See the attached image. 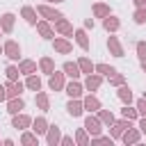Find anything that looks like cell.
Masks as SVG:
<instances>
[{
	"label": "cell",
	"mask_w": 146,
	"mask_h": 146,
	"mask_svg": "<svg viewBox=\"0 0 146 146\" xmlns=\"http://www.w3.org/2000/svg\"><path fill=\"white\" fill-rule=\"evenodd\" d=\"M82 128H84L91 137H96V135H100V132H103V128H105V125H103V121H100L96 114H91V112H89V116L84 119V125H82Z\"/></svg>",
	"instance_id": "obj_1"
},
{
	"label": "cell",
	"mask_w": 146,
	"mask_h": 146,
	"mask_svg": "<svg viewBox=\"0 0 146 146\" xmlns=\"http://www.w3.org/2000/svg\"><path fill=\"white\" fill-rule=\"evenodd\" d=\"M2 55L9 57L11 62H18V59H21V46H18V41H14V39L5 41V43H2Z\"/></svg>",
	"instance_id": "obj_2"
},
{
	"label": "cell",
	"mask_w": 146,
	"mask_h": 146,
	"mask_svg": "<svg viewBox=\"0 0 146 146\" xmlns=\"http://www.w3.org/2000/svg\"><path fill=\"white\" fill-rule=\"evenodd\" d=\"M130 125H132V121H128V119L121 116L119 121H114V123L110 125V137H112V139H121V135H123Z\"/></svg>",
	"instance_id": "obj_3"
},
{
	"label": "cell",
	"mask_w": 146,
	"mask_h": 146,
	"mask_svg": "<svg viewBox=\"0 0 146 146\" xmlns=\"http://www.w3.org/2000/svg\"><path fill=\"white\" fill-rule=\"evenodd\" d=\"M64 84H66V75H64V71H52V73L48 75V87H50L52 91H62Z\"/></svg>",
	"instance_id": "obj_4"
},
{
	"label": "cell",
	"mask_w": 146,
	"mask_h": 146,
	"mask_svg": "<svg viewBox=\"0 0 146 146\" xmlns=\"http://www.w3.org/2000/svg\"><path fill=\"white\" fill-rule=\"evenodd\" d=\"M52 48H55V52H59V55L73 52V43L68 41V36H55V39H52Z\"/></svg>",
	"instance_id": "obj_5"
},
{
	"label": "cell",
	"mask_w": 146,
	"mask_h": 146,
	"mask_svg": "<svg viewBox=\"0 0 146 146\" xmlns=\"http://www.w3.org/2000/svg\"><path fill=\"white\" fill-rule=\"evenodd\" d=\"M36 14H39L41 18H46V21H57V18L64 16L62 11H57V9L50 7V5H39V7H36Z\"/></svg>",
	"instance_id": "obj_6"
},
{
	"label": "cell",
	"mask_w": 146,
	"mask_h": 146,
	"mask_svg": "<svg viewBox=\"0 0 146 146\" xmlns=\"http://www.w3.org/2000/svg\"><path fill=\"white\" fill-rule=\"evenodd\" d=\"M84 91H98L100 89V84H103V75H98V73H87V78H84Z\"/></svg>",
	"instance_id": "obj_7"
},
{
	"label": "cell",
	"mask_w": 146,
	"mask_h": 146,
	"mask_svg": "<svg viewBox=\"0 0 146 146\" xmlns=\"http://www.w3.org/2000/svg\"><path fill=\"white\" fill-rule=\"evenodd\" d=\"M64 91H66L68 98H82V94H84V84L78 82V80H71V82L64 84Z\"/></svg>",
	"instance_id": "obj_8"
},
{
	"label": "cell",
	"mask_w": 146,
	"mask_h": 146,
	"mask_svg": "<svg viewBox=\"0 0 146 146\" xmlns=\"http://www.w3.org/2000/svg\"><path fill=\"white\" fill-rule=\"evenodd\" d=\"M82 107H84V112H91V114H96V112H98V110H100L103 105H100V100H98V96L89 91V94H87V96L82 98Z\"/></svg>",
	"instance_id": "obj_9"
},
{
	"label": "cell",
	"mask_w": 146,
	"mask_h": 146,
	"mask_svg": "<svg viewBox=\"0 0 146 146\" xmlns=\"http://www.w3.org/2000/svg\"><path fill=\"white\" fill-rule=\"evenodd\" d=\"M55 32H57V34H62V36H73V32H75V30H73V25H71V21L62 16V18H57V21H55Z\"/></svg>",
	"instance_id": "obj_10"
},
{
	"label": "cell",
	"mask_w": 146,
	"mask_h": 146,
	"mask_svg": "<svg viewBox=\"0 0 146 146\" xmlns=\"http://www.w3.org/2000/svg\"><path fill=\"white\" fill-rule=\"evenodd\" d=\"M107 50H110V55H114V57H123L125 55V50H123V43L119 41V36H107Z\"/></svg>",
	"instance_id": "obj_11"
},
{
	"label": "cell",
	"mask_w": 146,
	"mask_h": 146,
	"mask_svg": "<svg viewBox=\"0 0 146 146\" xmlns=\"http://www.w3.org/2000/svg\"><path fill=\"white\" fill-rule=\"evenodd\" d=\"M30 125H32V116H27V114H23V112L14 114V119H11V128H16V130H27Z\"/></svg>",
	"instance_id": "obj_12"
},
{
	"label": "cell",
	"mask_w": 146,
	"mask_h": 146,
	"mask_svg": "<svg viewBox=\"0 0 146 146\" xmlns=\"http://www.w3.org/2000/svg\"><path fill=\"white\" fill-rule=\"evenodd\" d=\"M141 139V132H139V128H135V125H130L123 135H121V141L125 144V146H132V144H137Z\"/></svg>",
	"instance_id": "obj_13"
},
{
	"label": "cell",
	"mask_w": 146,
	"mask_h": 146,
	"mask_svg": "<svg viewBox=\"0 0 146 146\" xmlns=\"http://www.w3.org/2000/svg\"><path fill=\"white\" fill-rule=\"evenodd\" d=\"M14 25H16V16H14L11 11H7V14L0 16V30H2L5 34H11V32H14Z\"/></svg>",
	"instance_id": "obj_14"
},
{
	"label": "cell",
	"mask_w": 146,
	"mask_h": 146,
	"mask_svg": "<svg viewBox=\"0 0 146 146\" xmlns=\"http://www.w3.org/2000/svg\"><path fill=\"white\" fill-rule=\"evenodd\" d=\"M34 27H36V32L41 34V39H50V41L55 39V30H52V25H50L46 18H43V21H36Z\"/></svg>",
	"instance_id": "obj_15"
},
{
	"label": "cell",
	"mask_w": 146,
	"mask_h": 146,
	"mask_svg": "<svg viewBox=\"0 0 146 146\" xmlns=\"http://www.w3.org/2000/svg\"><path fill=\"white\" fill-rule=\"evenodd\" d=\"M23 89H25V82H18V80H9V82L5 84L7 98H16V96H21V94H23Z\"/></svg>",
	"instance_id": "obj_16"
},
{
	"label": "cell",
	"mask_w": 146,
	"mask_h": 146,
	"mask_svg": "<svg viewBox=\"0 0 146 146\" xmlns=\"http://www.w3.org/2000/svg\"><path fill=\"white\" fill-rule=\"evenodd\" d=\"M59 139H62L59 125H48V130H46V144L48 146H59Z\"/></svg>",
	"instance_id": "obj_17"
},
{
	"label": "cell",
	"mask_w": 146,
	"mask_h": 146,
	"mask_svg": "<svg viewBox=\"0 0 146 146\" xmlns=\"http://www.w3.org/2000/svg\"><path fill=\"white\" fill-rule=\"evenodd\" d=\"M62 71H64V75H66V78H71V80H78V78L82 75V71H80L78 62H64Z\"/></svg>",
	"instance_id": "obj_18"
},
{
	"label": "cell",
	"mask_w": 146,
	"mask_h": 146,
	"mask_svg": "<svg viewBox=\"0 0 146 146\" xmlns=\"http://www.w3.org/2000/svg\"><path fill=\"white\" fill-rule=\"evenodd\" d=\"M116 96H119V100H121L123 105H132V89H130L125 82L116 87Z\"/></svg>",
	"instance_id": "obj_19"
},
{
	"label": "cell",
	"mask_w": 146,
	"mask_h": 146,
	"mask_svg": "<svg viewBox=\"0 0 146 146\" xmlns=\"http://www.w3.org/2000/svg\"><path fill=\"white\" fill-rule=\"evenodd\" d=\"M25 110V100L21 98V96H16V98H7V112L14 116V114H18V112H23Z\"/></svg>",
	"instance_id": "obj_20"
},
{
	"label": "cell",
	"mask_w": 146,
	"mask_h": 146,
	"mask_svg": "<svg viewBox=\"0 0 146 146\" xmlns=\"http://www.w3.org/2000/svg\"><path fill=\"white\" fill-rule=\"evenodd\" d=\"M66 112H68V116H82V112H84V107H82V100L80 98H71L68 103H66Z\"/></svg>",
	"instance_id": "obj_21"
},
{
	"label": "cell",
	"mask_w": 146,
	"mask_h": 146,
	"mask_svg": "<svg viewBox=\"0 0 146 146\" xmlns=\"http://www.w3.org/2000/svg\"><path fill=\"white\" fill-rule=\"evenodd\" d=\"M21 16L25 18V23H27V25H36V21H39L36 9H34V7H30V5H25V7L21 9Z\"/></svg>",
	"instance_id": "obj_22"
},
{
	"label": "cell",
	"mask_w": 146,
	"mask_h": 146,
	"mask_svg": "<svg viewBox=\"0 0 146 146\" xmlns=\"http://www.w3.org/2000/svg\"><path fill=\"white\" fill-rule=\"evenodd\" d=\"M48 121H46V116H36V119H32V132L34 135H46V130H48Z\"/></svg>",
	"instance_id": "obj_23"
},
{
	"label": "cell",
	"mask_w": 146,
	"mask_h": 146,
	"mask_svg": "<svg viewBox=\"0 0 146 146\" xmlns=\"http://www.w3.org/2000/svg\"><path fill=\"white\" fill-rule=\"evenodd\" d=\"M103 27H105V32L114 34V32L121 27V21H119L116 16H112V14H110V16H105V18H103Z\"/></svg>",
	"instance_id": "obj_24"
},
{
	"label": "cell",
	"mask_w": 146,
	"mask_h": 146,
	"mask_svg": "<svg viewBox=\"0 0 146 146\" xmlns=\"http://www.w3.org/2000/svg\"><path fill=\"white\" fill-rule=\"evenodd\" d=\"M73 36H75V43H78L82 50H89V46H91V43H89V36H87V30H84V27L75 30V32H73Z\"/></svg>",
	"instance_id": "obj_25"
},
{
	"label": "cell",
	"mask_w": 146,
	"mask_h": 146,
	"mask_svg": "<svg viewBox=\"0 0 146 146\" xmlns=\"http://www.w3.org/2000/svg\"><path fill=\"white\" fill-rule=\"evenodd\" d=\"M34 103H36V107L41 110V112H48L50 110V98H48V94L46 91H36V96H34Z\"/></svg>",
	"instance_id": "obj_26"
},
{
	"label": "cell",
	"mask_w": 146,
	"mask_h": 146,
	"mask_svg": "<svg viewBox=\"0 0 146 146\" xmlns=\"http://www.w3.org/2000/svg\"><path fill=\"white\" fill-rule=\"evenodd\" d=\"M96 116H98V119L103 121V125H105V128H110V125H112V123L116 121L114 112H112V110H103V107H100V110L96 112Z\"/></svg>",
	"instance_id": "obj_27"
},
{
	"label": "cell",
	"mask_w": 146,
	"mask_h": 146,
	"mask_svg": "<svg viewBox=\"0 0 146 146\" xmlns=\"http://www.w3.org/2000/svg\"><path fill=\"white\" fill-rule=\"evenodd\" d=\"M18 71H21L23 75L36 73V62H34V59H21V62H18Z\"/></svg>",
	"instance_id": "obj_28"
},
{
	"label": "cell",
	"mask_w": 146,
	"mask_h": 146,
	"mask_svg": "<svg viewBox=\"0 0 146 146\" xmlns=\"http://www.w3.org/2000/svg\"><path fill=\"white\" fill-rule=\"evenodd\" d=\"M91 14H94L96 18H105V16H110L112 11H110V5H105V2H96V5L91 7Z\"/></svg>",
	"instance_id": "obj_29"
},
{
	"label": "cell",
	"mask_w": 146,
	"mask_h": 146,
	"mask_svg": "<svg viewBox=\"0 0 146 146\" xmlns=\"http://www.w3.org/2000/svg\"><path fill=\"white\" fill-rule=\"evenodd\" d=\"M21 144H23V146H39V135H34V132H30V130H23Z\"/></svg>",
	"instance_id": "obj_30"
},
{
	"label": "cell",
	"mask_w": 146,
	"mask_h": 146,
	"mask_svg": "<svg viewBox=\"0 0 146 146\" xmlns=\"http://www.w3.org/2000/svg\"><path fill=\"white\" fill-rule=\"evenodd\" d=\"M39 68H41V73L50 75V73L55 71V59H52V57H41V59H39Z\"/></svg>",
	"instance_id": "obj_31"
},
{
	"label": "cell",
	"mask_w": 146,
	"mask_h": 146,
	"mask_svg": "<svg viewBox=\"0 0 146 146\" xmlns=\"http://www.w3.org/2000/svg\"><path fill=\"white\" fill-rule=\"evenodd\" d=\"M25 87H27L30 91H34V94H36V91L41 89V78H39L36 73H30V75H27V80H25Z\"/></svg>",
	"instance_id": "obj_32"
},
{
	"label": "cell",
	"mask_w": 146,
	"mask_h": 146,
	"mask_svg": "<svg viewBox=\"0 0 146 146\" xmlns=\"http://www.w3.org/2000/svg\"><path fill=\"white\" fill-rule=\"evenodd\" d=\"M94 73H98V75H103V78H110L112 73H116V68L110 66V64H94Z\"/></svg>",
	"instance_id": "obj_33"
},
{
	"label": "cell",
	"mask_w": 146,
	"mask_h": 146,
	"mask_svg": "<svg viewBox=\"0 0 146 146\" xmlns=\"http://www.w3.org/2000/svg\"><path fill=\"white\" fill-rule=\"evenodd\" d=\"M73 139H75V144H78V146H89V139H91V137H89V132H87L84 128H78Z\"/></svg>",
	"instance_id": "obj_34"
},
{
	"label": "cell",
	"mask_w": 146,
	"mask_h": 146,
	"mask_svg": "<svg viewBox=\"0 0 146 146\" xmlns=\"http://www.w3.org/2000/svg\"><path fill=\"white\" fill-rule=\"evenodd\" d=\"M112 141H114V139H112V137H105L103 132L89 139V144H91V146H112Z\"/></svg>",
	"instance_id": "obj_35"
},
{
	"label": "cell",
	"mask_w": 146,
	"mask_h": 146,
	"mask_svg": "<svg viewBox=\"0 0 146 146\" xmlns=\"http://www.w3.org/2000/svg\"><path fill=\"white\" fill-rule=\"evenodd\" d=\"M78 66H80V71L87 75V73H94V62L89 59V57H80L78 59Z\"/></svg>",
	"instance_id": "obj_36"
},
{
	"label": "cell",
	"mask_w": 146,
	"mask_h": 146,
	"mask_svg": "<svg viewBox=\"0 0 146 146\" xmlns=\"http://www.w3.org/2000/svg\"><path fill=\"white\" fill-rule=\"evenodd\" d=\"M121 116H123V119H128V121H137V119H139L137 110H135V107H130V105H123V107H121Z\"/></svg>",
	"instance_id": "obj_37"
},
{
	"label": "cell",
	"mask_w": 146,
	"mask_h": 146,
	"mask_svg": "<svg viewBox=\"0 0 146 146\" xmlns=\"http://www.w3.org/2000/svg\"><path fill=\"white\" fill-rule=\"evenodd\" d=\"M132 21H135L137 25H144V23H146V7H137L135 14H132Z\"/></svg>",
	"instance_id": "obj_38"
},
{
	"label": "cell",
	"mask_w": 146,
	"mask_h": 146,
	"mask_svg": "<svg viewBox=\"0 0 146 146\" xmlns=\"http://www.w3.org/2000/svg\"><path fill=\"white\" fill-rule=\"evenodd\" d=\"M107 80H110V84H112V87H119V84H123V82H125V75L116 71V73H112Z\"/></svg>",
	"instance_id": "obj_39"
},
{
	"label": "cell",
	"mask_w": 146,
	"mask_h": 146,
	"mask_svg": "<svg viewBox=\"0 0 146 146\" xmlns=\"http://www.w3.org/2000/svg\"><path fill=\"white\" fill-rule=\"evenodd\" d=\"M5 73H7V80H18V75H21L18 66H14V64H9V66L5 68Z\"/></svg>",
	"instance_id": "obj_40"
},
{
	"label": "cell",
	"mask_w": 146,
	"mask_h": 146,
	"mask_svg": "<svg viewBox=\"0 0 146 146\" xmlns=\"http://www.w3.org/2000/svg\"><path fill=\"white\" fill-rule=\"evenodd\" d=\"M135 50H137V57H139V59L144 62V59H146V41H137Z\"/></svg>",
	"instance_id": "obj_41"
},
{
	"label": "cell",
	"mask_w": 146,
	"mask_h": 146,
	"mask_svg": "<svg viewBox=\"0 0 146 146\" xmlns=\"http://www.w3.org/2000/svg\"><path fill=\"white\" fill-rule=\"evenodd\" d=\"M135 110H137L139 116H146V98H139V100L135 103Z\"/></svg>",
	"instance_id": "obj_42"
},
{
	"label": "cell",
	"mask_w": 146,
	"mask_h": 146,
	"mask_svg": "<svg viewBox=\"0 0 146 146\" xmlns=\"http://www.w3.org/2000/svg\"><path fill=\"white\" fill-rule=\"evenodd\" d=\"M137 128H139V132H141V135H146V116H141V119H139Z\"/></svg>",
	"instance_id": "obj_43"
},
{
	"label": "cell",
	"mask_w": 146,
	"mask_h": 146,
	"mask_svg": "<svg viewBox=\"0 0 146 146\" xmlns=\"http://www.w3.org/2000/svg\"><path fill=\"white\" fill-rule=\"evenodd\" d=\"M73 141H75L73 137H62V139H59V144H62V146H73Z\"/></svg>",
	"instance_id": "obj_44"
},
{
	"label": "cell",
	"mask_w": 146,
	"mask_h": 146,
	"mask_svg": "<svg viewBox=\"0 0 146 146\" xmlns=\"http://www.w3.org/2000/svg\"><path fill=\"white\" fill-rule=\"evenodd\" d=\"M84 30H94V18H84Z\"/></svg>",
	"instance_id": "obj_45"
},
{
	"label": "cell",
	"mask_w": 146,
	"mask_h": 146,
	"mask_svg": "<svg viewBox=\"0 0 146 146\" xmlns=\"http://www.w3.org/2000/svg\"><path fill=\"white\" fill-rule=\"evenodd\" d=\"M7 100V91H5V84H0V103Z\"/></svg>",
	"instance_id": "obj_46"
},
{
	"label": "cell",
	"mask_w": 146,
	"mask_h": 146,
	"mask_svg": "<svg viewBox=\"0 0 146 146\" xmlns=\"http://www.w3.org/2000/svg\"><path fill=\"white\" fill-rule=\"evenodd\" d=\"M135 2V7H146V0H132Z\"/></svg>",
	"instance_id": "obj_47"
},
{
	"label": "cell",
	"mask_w": 146,
	"mask_h": 146,
	"mask_svg": "<svg viewBox=\"0 0 146 146\" xmlns=\"http://www.w3.org/2000/svg\"><path fill=\"white\" fill-rule=\"evenodd\" d=\"M46 2H50V5H59V2H64V0H46Z\"/></svg>",
	"instance_id": "obj_48"
},
{
	"label": "cell",
	"mask_w": 146,
	"mask_h": 146,
	"mask_svg": "<svg viewBox=\"0 0 146 146\" xmlns=\"http://www.w3.org/2000/svg\"><path fill=\"white\" fill-rule=\"evenodd\" d=\"M141 71H144V73H146V59H144V62H141Z\"/></svg>",
	"instance_id": "obj_49"
},
{
	"label": "cell",
	"mask_w": 146,
	"mask_h": 146,
	"mask_svg": "<svg viewBox=\"0 0 146 146\" xmlns=\"http://www.w3.org/2000/svg\"><path fill=\"white\" fill-rule=\"evenodd\" d=\"M0 55H2V46H0Z\"/></svg>",
	"instance_id": "obj_50"
},
{
	"label": "cell",
	"mask_w": 146,
	"mask_h": 146,
	"mask_svg": "<svg viewBox=\"0 0 146 146\" xmlns=\"http://www.w3.org/2000/svg\"><path fill=\"white\" fill-rule=\"evenodd\" d=\"M144 98H146V91H144Z\"/></svg>",
	"instance_id": "obj_51"
},
{
	"label": "cell",
	"mask_w": 146,
	"mask_h": 146,
	"mask_svg": "<svg viewBox=\"0 0 146 146\" xmlns=\"http://www.w3.org/2000/svg\"><path fill=\"white\" fill-rule=\"evenodd\" d=\"M0 32H2V30H0Z\"/></svg>",
	"instance_id": "obj_52"
}]
</instances>
